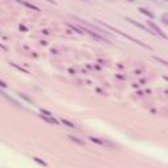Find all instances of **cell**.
I'll use <instances>...</instances> for the list:
<instances>
[{"label":"cell","mask_w":168,"mask_h":168,"mask_svg":"<svg viewBox=\"0 0 168 168\" xmlns=\"http://www.w3.org/2000/svg\"><path fill=\"white\" fill-rule=\"evenodd\" d=\"M104 26L105 28H108V29H110V30H113V32H116V33H118L120 36H122V37H125V38H127V39H130L131 42H135L137 45H139V46H142V47H145V49H147V50H152V47H150L149 45H146V43H143V42H141L139 39H135V38H133L131 36H129V34H126V33H123V32H121V30H118V29H116L114 26H110V25H108V24H105V22H101Z\"/></svg>","instance_id":"1"},{"label":"cell","mask_w":168,"mask_h":168,"mask_svg":"<svg viewBox=\"0 0 168 168\" xmlns=\"http://www.w3.org/2000/svg\"><path fill=\"white\" fill-rule=\"evenodd\" d=\"M147 24H149V26L152 29V30L155 32V34H159V36H160L162 38H164V39L167 38V34H166L164 32H163L162 29H160L159 26H158V25H155V24L152 22V21H150V20H149V21H147Z\"/></svg>","instance_id":"2"},{"label":"cell","mask_w":168,"mask_h":168,"mask_svg":"<svg viewBox=\"0 0 168 168\" xmlns=\"http://www.w3.org/2000/svg\"><path fill=\"white\" fill-rule=\"evenodd\" d=\"M127 21H129L130 24H133V25H135V26H138L139 29H142V30H145V32H147V33H151V34H154V32H151L149 28H146L145 25H142V24H138L137 21H134V20H131V18H126Z\"/></svg>","instance_id":"3"},{"label":"cell","mask_w":168,"mask_h":168,"mask_svg":"<svg viewBox=\"0 0 168 168\" xmlns=\"http://www.w3.org/2000/svg\"><path fill=\"white\" fill-rule=\"evenodd\" d=\"M17 3H20V4H22L24 7H26V8H29V9H33V11H39V8L38 7H36L34 4H30V3H28V2H25V0H16Z\"/></svg>","instance_id":"4"},{"label":"cell","mask_w":168,"mask_h":168,"mask_svg":"<svg viewBox=\"0 0 168 168\" xmlns=\"http://www.w3.org/2000/svg\"><path fill=\"white\" fill-rule=\"evenodd\" d=\"M84 32H87L88 34H91V36H92L93 38H95V39H98V41H101V42H109L106 38H104V37H101V36H98V34L93 33L92 30H87V29H86V30H84Z\"/></svg>","instance_id":"5"},{"label":"cell","mask_w":168,"mask_h":168,"mask_svg":"<svg viewBox=\"0 0 168 168\" xmlns=\"http://www.w3.org/2000/svg\"><path fill=\"white\" fill-rule=\"evenodd\" d=\"M138 11H139L142 14H145V16H147L149 18H154V17H155V16H154V13H151V12L149 11V9H146V8H143V7H141L139 9H138Z\"/></svg>","instance_id":"6"},{"label":"cell","mask_w":168,"mask_h":168,"mask_svg":"<svg viewBox=\"0 0 168 168\" xmlns=\"http://www.w3.org/2000/svg\"><path fill=\"white\" fill-rule=\"evenodd\" d=\"M39 117H41L42 118V120H45L46 122H49V123H54V125H57V123H58V121L57 120H54V118L51 117V116H42V113H41V116H39Z\"/></svg>","instance_id":"7"},{"label":"cell","mask_w":168,"mask_h":168,"mask_svg":"<svg viewBox=\"0 0 168 168\" xmlns=\"http://www.w3.org/2000/svg\"><path fill=\"white\" fill-rule=\"evenodd\" d=\"M68 139H70V141H72L74 143H78V145H80V146H83V145H84V141L79 139L78 137H74V135H68Z\"/></svg>","instance_id":"8"},{"label":"cell","mask_w":168,"mask_h":168,"mask_svg":"<svg viewBox=\"0 0 168 168\" xmlns=\"http://www.w3.org/2000/svg\"><path fill=\"white\" fill-rule=\"evenodd\" d=\"M2 95H3L4 97H6V98H7V100H9V101H11V102H13V104H14V105H17V106H21V104H20L18 101H16V100H14V98H12V97H9V96L7 95V93H6V92H3V91H2Z\"/></svg>","instance_id":"9"},{"label":"cell","mask_w":168,"mask_h":168,"mask_svg":"<svg viewBox=\"0 0 168 168\" xmlns=\"http://www.w3.org/2000/svg\"><path fill=\"white\" fill-rule=\"evenodd\" d=\"M61 122L63 123V125H66V126H68V127H75V125H74L72 122H70L68 120H65V118H61Z\"/></svg>","instance_id":"10"},{"label":"cell","mask_w":168,"mask_h":168,"mask_svg":"<svg viewBox=\"0 0 168 168\" xmlns=\"http://www.w3.org/2000/svg\"><path fill=\"white\" fill-rule=\"evenodd\" d=\"M90 139L93 142V143H96V145H104V142L101 139H98V138H95V137H90Z\"/></svg>","instance_id":"11"},{"label":"cell","mask_w":168,"mask_h":168,"mask_svg":"<svg viewBox=\"0 0 168 168\" xmlns=\"http://www.w3.org/2000/svg\"><path fill=\"white\" fill-rule=\"evenodd\" d=\"M154 59H155V61H158V62L163 63V65H164V66H168V62H167V61H164V59H162V58H158V57H154Z\"/></svg>","instance_id":"12"},{"label":"cell","mask_w":168,"mask_h":168,"mask_svg":"<svg viewBox=\"0 0 168 168\" xmlns=\"http://www.w3.org/2000/svg\"><path fill=\"white\" fill-rule=\"evenodd\" d=\"M33 160H34V162H37V163H38V164H41V166H43V167H46V166H47V164H46V163H45V162H43V160H39V159H38V158H33Z\"/></svg>","instance_id":"13"},{"label":"cell","mask_w":168,"mask_h":168,"mask_svg":"<svg viewBox=\"0 0 168 168\" xmlns=\"http://www.w3.org/2000/svg\"><path fill=\"white\" fill-rule=\"evenodd\" d=\"M162 21L168 25V14H163V16H162Z\"/></svg>","instance_id":"14"},{"label":"cell","mask_w":168,"mask_h":168,"mask_svg":"<svg viewBox=\"0 0 168 168\" xmlns=\"http://www.w3.org/2000/svg\"><path fill=\"white\" fill-rule=\"evenodd\" d=\"M11 65H12L13 67H16V68H17V70H20V71H22L24 74H28V71H26V70H24V68H21V67H18V66H16V65H14V63H12V62H11Z\"/></svg>","instance_id":"15"},{"label":"cell","mask_w":168,"mask_h":168,"mask_svg":"<svg viewBox=\"0 0 168 168\" xmlns=\"http://www.w3.org/2000/svg\"><path fill=\"white\" fill-rule=\"evenodd\" d=\"M20 30H24V32H26L28 29H26V26H24V25H20Z\"/></svg>","instance_id":"16"},{"label":"cell","mask_w":168,"mask_h":168,"mask_svg":"<svg viewBox=\"0 0 168 168\" xmlns=\"http://www.w3.org/2000/svg\"><path fill=\"white\" fill-rule=\"evenodd\" d=\"M0 84H2V87H3V88H6V87H7V84H6V83H4L3 80H2V82H0Z\"/></svg>","instance_id":"17"},{"label":"cell","mask_w":168,"mask_h":168,"mask_svg":"<svg viewBox=\"0 0 168 168\" xmlns=\"http://www.w3.org/2000/svg\"><path fill=\"white\" fill-rule=\"evenodd\" d=\"M46 2H49V3H51V4H54V6H57V3L54 2V0H46Z\"/></svg>","instance_id":"18"},{"label":"cell","mask_w":168,"mask_h":168,"mask_svg":"<svg viewBox=\"0 0 168 168\" xmlns=\"http://www.w3.org/2000/svg\"><path fill=\"white\" fill-rule=\"evenodd\" d=\"M163 78H164V80H167V82H168V76H163Z\"/></svg>","instance_id":"19"},{"label":"cell","mask_w":168,"mask_h":168,"mask_svg":"<svg viewBox=\"0 0 168 168\" xmlns=\"http://www.w3.org/2000/svg\"><path fill=\"white\" fill-rule=\"evenodd\" d=\"M163 2H164V3H168V0H163Z\"/></svg>","instance_id":"20"}]
</instances>
